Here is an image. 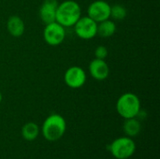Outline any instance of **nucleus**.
Instances as JSON below:
<instances>
[{"label": "nucleus", "instance_id": "obj_9", "mask_svg": "<svg viewBox=\"0 0 160 159\" xmlns=\"http://www.w3.org/2000/svg\"><path fill=\"white\" fill-rule=\"evenodd\" d=\"M90 76L97 81H104L110 75V67L105 60L95 58L88 67Z\"/></svg>", "mask_w": 160, "mask_h": 159}, {"label": "nucleus", "instance_id": "obj_6", "mask_svg": "<svg viewBox=\"0 0 160 159\" xmlns=\"http://www.w3.org/2000/svg\"><path fill=\"white\" fill-rule=\"evenodd\" d=\"M44 41L50 46H58L66 38V29L56 22L45 24L43 30Z\"/></svg>", "mask_w": 160, "mask_h": 159}, {"label": "nucleus", "instance_id": "obj_5", "mask_svg": "<svg viewBox=\"0 0 160 159\" xmlns=\"http://www.w3.org/2000/svg\"><path fill=\"white\" fill-rule=\"evenodd\" d=\"M74 32L82 39H92L97 36L98 22L88 16H82L74 24Z\"/></svg>", "mask_w": 160, "mask_h": 159}, {"label": "nucleus", "instance_id": "obj_3", "mask_svg": "<svg viewBox=\"0 0 160 159\" xmlns=\"http://www.w3.org/2000/svg\"><path fill=\"white\" fill-rule=\"evenodd\" d=\"M117 113L124 119L138 117L142 111V104L139 97L134 93H125L121 95L115 105Z\"/></svg>", "mask_w": 160, "mask_h": 159}, {"label": "nucleus", "instance_id": "obj_1", "mask_svg": "<svg viewBox=\"0 0 160 159\" xmlns=\"http://www.w3.org/2000/svg\"><path fill=\"white\" fill-rule=\"evenodd\" d=\"M82 17L81 6L74 0H65L58 4L55 22L66 27H73Z\"/></svg>", "mask_w": 160, "mask_h": 159}, {"label": "nucleus", "instance_id": "obj_13", "mask_svg": "<svg viewBox=\"0 0 160 159\" xmlns=\"http://www.w3.org/2000/svg\"><path fill=\"white\" fill-rule=\"evenodd\" d=\"M124 120L125 121L123 124V130L126 136L129 138L137 137L142 130V125H141L140 120L137 119V117L124 119Z\"/></svg>", "mask_w": 160, "mask_h": 159}, {"label": "nucleus", "instance_id": "obj_7", "mask_svg": "<svg viewBox=\"0 0 160 159\" xmlns=\"http://www.w3.org/2000/svg\"><path fill=\"white\" fill-rule=\"evenodd\" d=\"M87 80L85 70L79 66H72L68 67L64 74L65 83L72 89H79L82 87Z\"/></svg>", "mask_w": 160, "mask_h": 159}, {"label": "nucleus", "instance_id": "obj_14", "mask_svg": "<svg viewBox=\"0 0 160 159\" xmlns=\"http://www.w3.org/2000/svg\"><path fill=\"white\" fill-rule=\"evenodd\" d=\"M40 132V128L38 127V124L34 123V122H28L26 124H24L22 127V137L23 140L27 141V142H33L35 141Z\"/></svg>", "mask_w": 160, "mask_h": 159}, {"label": "nucleus", "instance_id": "obj_4", "mask_svg": "<svg viewBox=\"0 0 160 159\" xmlns=\"http://www.w3.org/2000/svg\"><path fill=\"white\" fill-rule=\"evenodd\" d=\"M107 149L115 159H128L136 151V143L132 138L123 136L113 140L107 146Z\"/></svg>", "mask_w": 160, "mask_h": 159}, {"label": "nucleus", "instance_id": "obj_8", "mask_svg": "<svg viewBox=\"0 0 160 159\" xmlns=\"http://www.w3.org/2000/svg\"><path fill=\"white\" fill-rule=\"evenodd\" d=\"M111 5L104 0L93 1L87 7V16L97 22L111 19Z\"/></svg>", "mask_w": 160, "mask_h": 159}, {"label": "nucleus", "instance_id": "obj_15", "mask_svg": "<svg viewBox=\"0 0 160 159\" xmlns=\"http://www.w3.org/2000/svg\"><path fill=\"white\" fill-rule=\"evenodd\" d=\"M127 8L123 5L115 4L113 6H111L110 18H112V21H122L127 17Z\"/></svg>", "mask_w": 160, "mask_h": 159}, {"label": "nucleus", "instance_id": "obj_11", "mask_svg": "<svg viewBox=\"0 0 160 159\" xmlns=\"http://www.w3.org/2000/svg\"><path fill=\"white\" fill-rule=\"evenodd\" d=\"M7 30L8 34L14 37L22 36L25 31V24L23 20L17 15L10 16L7 21Z\"/></svg>", "mask_w": 160, "mask_h": 159}, {"label": "nucleus", "instance_id": "obj_2", "mask_svg": "<svg viewBox=\"0 0 160 159\" xmlns=\"http://www.w3.org/2000/svg\"><path fill=\"white\" fill-rule=\"evenodd\" d=\"M67 122L65 118L58 113L50 114L43 122L41 133L43 138L51 142L59 141L66 133Z\"/></svg>", "mask_w": 160, "mask_h": 159}, {"label": "nucleus", "instance_id": "obj_10", "mask_svg": "<svg viewBox=\"0 0 160 159\" xmlns=\"http://www.w3.org/2000/svg\"><path fill=\"white\" fill-rule=\"evenodd\" d=\"M58 4L59 3L57 2V0H44L41 3L38 10V15L44 24L55 22Z\"/></svg>", "mask_w": 160, "mask_h": 159}, {"label": "nucleus", "instance_id": "obj_17", "mask_svg": "<svg viewBox=\"0 0 160 159\" xmlns=\"http://www.w3.org/2000/svg\"><path fill=\"white\" fill-rule=\"evenodd\" d=\"M2 100H3V95H2V93H1V91H0V104H1V102H2Z\"/></svg>", "mask_w": 160, "mask_h": 159}, {"label": "nucleus", "instance_id": "obj_16", "mask_svg": "<svg viewBox=\"0 0 160 159\" xmlns=\"http://www.w3.org/2000/svg\"><path fill=\"white\" fill-rule=\"evenodd\" d=\"M108 54H109V51H108L107 47H105L103 45L98 46L95 50V58L105 60L108 57Z\"/></svg>", "mask_w": 160, "mask_h": 159}, {"label": "nucleus", "instance_id": "obj_12", "mask_svg": "<svg viewBox=\"0 0 160 159\" xmlns=\"http://www.w3.org/2000/svg\"><path fill=\"white\" fill-rule=\"evenodd\" d=\"M116 32V24L114 21L111 19L104 20L100 22H98L97 36H99L102 38H108L112 37Z\"/></svg>", "mask_w": 160, "mask_h": 159}]
</instances>
